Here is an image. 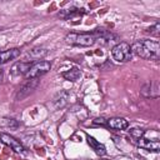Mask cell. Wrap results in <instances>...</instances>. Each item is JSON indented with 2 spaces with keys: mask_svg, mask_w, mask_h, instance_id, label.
Masks as SVG:
<instances>
[{
  "mask_svg": "<svg viewBox=\"0 0 160 160\" xmlns=\"http://www.w3.org/2000/svg\"><path fill=\"white\" fill-rule=\"evenodd\" d=\"M130 49L132 54L146 60H156L160 55V45L156 40H139L134 42Z\"/></svg>",
  "mask_w": 160,
  "mask_h": 160,
  "instance_id": "cell-1",
  "label": "cell"
},
{
  "mask_svg": "<svg viewBox=\"0 0 160 160\" xmlns=\"http://www.w3.org/2000/svg\"><path fill=\"white\" fill-rule=\"evenodd\" d=\"M65 40L68 44L78 45V46H91L96 41V39L92 34H76V32L68 34Z\"/></svg>",
  "mask_w": 160,
  "mask_h": 160,
  "instance_id": "cell-2",
  "label": "cell"
},
{
  "mask_svg": "<svg viewBox=\"0 0 160 160\" xmlns=\"http://www.w3.org/2000/svg\"><path fill=\"white\" fill-rule=\"evenodd\" d=\"M111 56L118 62H126L131 59L132 52L130 45L126 42H119L111 49Z\"/></svg>",
  "mask_w": 160,
  "mask_h": 160,
  "instance_id": "cell-3",
  "label": "cell"
},
{
  "mask_svg": "<svg viewBox=\"0 0 160 160\" xmlns=\"http://www.w3.org/2000/svg\"><path fill=\"white\" fill-rule=\"evenodd\" d=\"M51 68V64L49 61H36L34 64H31L30 69L28 70V72L25 74L26 79H39L41 75L46 74Z\"/></svg>",
  "mask_w": 160,
  "mask_h": 160,
  "instance_id": "cell-4",
  "label": "cell"
},
{
  "mask_svg": "<svg viewBox=\"0 0 160 160\" xmlns=\"http://www.w3.org/2000/svg\"><path fill=\"white\" fill-rule=\"evenodd\" d=\"M39 85V79H28L22 85L21 88L19 89L18 94H16V100H22L25 99L26 96H29L34 90L35 88Z\"/></svg>",
  "mask_w": 160,
  "mask_h": 160,
  "instance_id": "cell-5",
  "label": "cell"
},
{
  "mask_svg": "<svg viewBox=\"0 0 160 160\" xmlns=\"http://www.w3.org/2000/svg\"><path fill=\"white\" fill-rule=\"evenodd\" d=\"M0 141L5 145H8L9 148H11L15 152H24V146L21 145V142L19 140H16L14 136L9 135V134H5V132H1L0 134Z\"/></svg>",
  "mask_w": 160,
  "mask_h": 160,
  "instance_id": "cell-6",
  "label": "cell"
},
{
  "mask_svg": "<svg viewBox=\"0 0 160 160\" xmlns=\"http://www.w3.org/2000/svg\"><path fill=\"white\" fill-rule=\"evenodd\" d=\"M69 96H70L69 91H66V90L59 91V92L52 98V100H51V108H52L54 110H59V109L64 108V106L68 104Z\"/></svg>",
  "mask_w": 160,
  "mask_h": 160,
  "instance_id": "cell-7",
  "label": "cell"
},
{
  "mask_svg": "<svg viewBox=\"0 0 160 160\" xmlns=\"http://www.w3.org/2000/svg\"><path fill=\"white\" fill-rule=\"evenodd\" d=\"M136 144H138V146L146 149V150H150V151H159V149H160V142L158 140H151V139H148L145 136H141L140 139H138Z\"/></svg>",
  "mask_w": 160,
  "mask_h": 160,
  "instance_id": "cell-8",
  "label": "cell"
},
{
  "mask_svg": "<svg viewBox=\"0 0 160 160\" xmlns=\"http://www.w3.org/2000/svg\"><path fill=\"white\" fill-rule=\"evenodd\" d=\"M106 126L114 130H125L129 126V121L124 118H111L106 120Z\"/></svg>",
  "mask_w": 160,
  "mask_h": 160,
  "instance_id": "cell-9",
  "label": "cell"
},
{
  "mask_svg": "<svg viewBox=\"0 0 160 160\" xmlns=\"http://www.w3.org/2000/svg\"><path fill=\"white\" fill-rule=\"evenodd\" d=\"M86 141H88L89 146L95 151V154H96V155L102 156V155H105V154H106V148L104 146V144L99 142L95 138H92V136L88 135V136H86Z\"/></svg>",
  "mask_w": 160,
  "mask_h": 160,
  "instance_id": "cell-10",
  "label": "cell"
},
{
  "mask_svg": "<svg viewBox=\"0 0 160 160\" xmlns=\"http://www.w3.org/2000/svg\"><path fill=\"white\" fill-rule=\"evenodd\" d=\"M20 55V50L19 49H10V50H5L0 52V65L6 64L10 60L16 59Z\"/></svg>",
  "mask_w": 160,
  "mask_h": 160,
  "instance_id": "cell-11",
  "label": "cell"
},
{
  "mask_svg": "<svg viewBox=\"0 0 160 160\" xmlns=\"http://www.w3.org/2000/svg\"><path fill=\"white\" fill-rule=\"evenodd\" d=\"M30 66H31V64L30 62H22V61H20V62H16V64H14L12 66H11V74L14 75V76H18V75H25L26 72H28V70L30 69Z\"/></svg>",
  "mask_w": 160,
  "mask_h": 160,
  "instance_id": "cell-12",
  "label": "cell"
},
{
  "mask_svg": "<svg viewBox=\"0 0 160 160\" xmlns=\"http://www.w3.org/2000/svg\"><path fill=\"white\" fill-rule=\"evenodd\" d=\"M80 76H81V71L78 68H71L70 70L62 72V78L69 81H76L80 79Z\"/></svg>",
  "mask_w": 160,
  "mask_h": 160,
  "instance_id": "cell-13",
  "label": "cell"
},
{
  "mask_svg": "<svg viewBox=\"0 0 160 160\" xmlns=\"http://www.w3.org/2000/svg\"><path fill=\"white\" fill-rule=\"evenodd\" d=\"M46 50L45 49H40V48H35V49H32V50H30L29 52H28V58H30V59H34V60H38V59H41V58H44L45 55H46Z\"/></svg>",
  "mask_w": 160,
  "mask_h": 160,
  "instance_id": "cell-14",
  "label": "cell"
},
{
  "mask_svg": "<svg viewBox=\"0 0 160 160\" xmlns=\"http://www.w3.org/2000/svg\"><path fill=\"white\" fill-rule=\"evenodd\" d=\"M0 126L1 128H10V129H16L19 126V122L15 119L11 118H1L0 119Z\"/></svg>",
  "mask_w": 160,
  "mask_h": 160,
  "instance_id": "cell-15",
  "label": "cell"
},
{
  "mask_svg": "<svg viewBox=\"0 0 160 160\" xmlns=\"http://www.w3.org/2000/svg\"><path fill=\"white\" fill-rule=\"evenodd\" d=\"M154 84L155 82H146L142 86V89H141V94L144 96H146V98H155L152 95V86H154Z\"/></svg>",
  "mask_w": 160,
  "mask_h": 160,
  "instance_id": "cell-16",
  "label": "cell"
},
{
  "mask_svg": "<svg viewBox=\"0 0 160 160\" xmlns=\"http://www.w3.org/2000/svg\"><path fill=\"white\" fill-rule=\"evenodd\" d=\"M130 135L135 139V140H138V139H140L141 136H144V134H145V131L144 130H141V129H138V128H134V129H131L130 131Z\"/></svg>",
  "mask_w": 160,
  "mask_h": 160,
  "instance_id": "cell-17",
  "label": "cell"
},
{
  "mask_svg": "<svg viewBox=\"0 0 160 160\" xmlns=\"http://www.w3.org/2000/svg\"><path fill=\"white\" fill-rule=\"evenodd\" d=\"M148 32H150L151 35L158 36V35H159V32H160V24H159V22H156L154 26L149 28V29H148Z\"/></svg>",
  "mask_w": 160,
  "mask_h": 160,
  "instance_id": "cell-18",
  "label": "cell"
},
{
  "mask_svg": "<svg viewBox=\"0 0 160 160\" xmlns=\"http://www.w3.org/2000/svg\"><path fill=\"white\" fill-rule=\"evenodd\" d=\"M94 124H101V125H106V120L102 118H98L94 120Z\"/></svg>",
  "mask_w": 160,
  "mask_h": 160,
  "instance_id": "cell-19",
  "label": "cell"
},
{
  "mask_svg": "<svg viewBox=\"0 0 160 160\" xmlns=\"http://www.w3.org/2000/svg\"><path fill=\"white\" fill-rule=\"evenodd\" d=\"M2 78H4V70L0 68V84H1V81H2Z\"/></svg>",
  "mask_w": 160,
  "mask_h": 160,
  "instance_id": "cell-20",
  "label": "cell"
}]
</instances>
